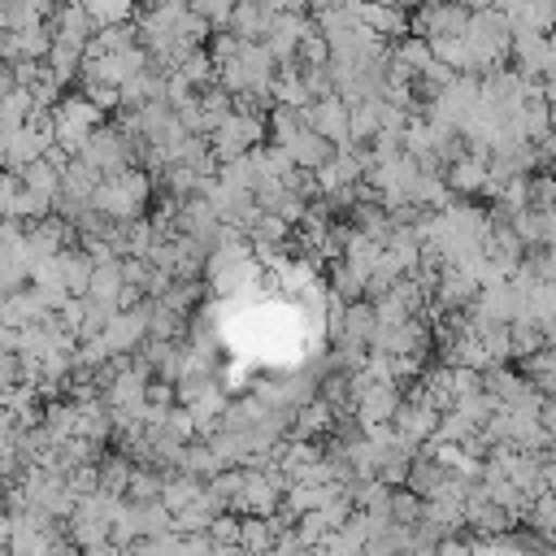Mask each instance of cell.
I'll list each match as a JSON object with an SVG mask.
<instances>
[{
    "label": "cell",
    "mask_w": 556,
    "mask_h": 556,
    "mask_svg": "<svg viewBox=\"0 0 556 556\" xmlns=\"http://www.w3.org/2000/svg\"><path fill=\"white\" fill-rule=\"evenodd\" d=\"M256 4H261L265 13H274V17H278V13H300V9H304V4H313V0H256Z\"/></svg>",
    "instance_id": "obj_5"
},
{
    "label": "cell",
    "mask_w": 556,
    "mask_h": 556,
    "mask_svg": "<svg viewBox=\"0 0 556 556\" xmlns=\"http://www.w3.org/2000/svg\"><path fill=\"white\" fill-rule=\"evenodd\" d=\"M87 17L96 22V30H109V26H122L135 9V0H83Z\"/></svg>",
    "instance_id": "obj_3"
},
{
    "label": "cell",
    "mask_w": 556,
    "mask_h": 556,
    "mask_svg": "<svg viewBox=\"0 0 556 556\" xmlns=\"http://www.w3.org/2000/svg\"><path fill=\"white\" fill-rule=\"evenodd\" d=\"M304 35H308V26L300 13H278L269 35H265V48H269V56H291L304 43Z\"/></svg>",
    "instance_id": "obj_1"
},
{
    "label": "cell",
    "mask_w": 556,
    "mask_h": 556,
    "mask_svg": "<svg viewBox=\"0 0 556 556\" xmlns=\"http://www.w3.org/2000/svg\"><path fill=\"white\" fill-rule=\"evenodd\" d=\"M135 4H139L143 13H156V9H161V4H169V0H135Z\"/></svg>",
    "instance_id": "obj_6"
},
{
    "label": "cell",
    "mask_w": 556,
    "mask_h": 556,
    "mask_svg": "<svg viewBox=\"0 0 556 556\" xmlns=\"http://www.w3.org/2000/svg\"><path fill=\"white\" fill-rule=\"evenodd\" d=\"M230 26H235V39H243V43H256L261 35H269V26H274V13H265L256 0H243V4L235 9Z\"/></svg>",
    "instance_id": "obj_2"
},
{
    "label": "cell",
    "mask_w": 556,
    "mask_h": 556,
    "mask_svg": "<svg viewBox=\"0 0 556 556\" xmlns=\"http://www.w3.org/2000/svg\"><path fill=\"white\" fill-rule=\"evenodd\" d=\"M239 4H243V0H191V9H195L204 22H230Z\"/></svg>",
    "instance_id": "obj_4"
}]
</instances>
